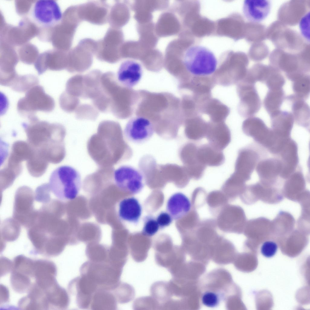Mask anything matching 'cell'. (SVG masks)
Here are the masks:
<instances>
[{"mask_svg":"<svg viewBox=\"0 0 310 310\" xmlns=\"http://www.w3.org/2000/svg\"><path fill=\"white\" fill-rule=\"evenodd\" d=\"M28 119L29 122L23 123L22 126L29 145L48 162L60 163L66 154L64 127L59 123L40 120L35 116Z\"/></svg>","mask_w":310,"mask_h":310,"instance_id":"cell-1","label":"cell"},{"mask_svg":"<svg viewBox=\"0 0 310 310\" xmlns=\"http://www.w3.org/2000/svg\"><path fill=\"white\" fill-rule=\"evenodd\" d=\"M117 125L114 121L101 122L97 133L88 141V153L100 167H112L119 162V139Z\"/></svg>","mask_w":310,"mask_h":310,"instance_id":"cell-2","label":"cell"},{"mask_svg":"<svg viewBox=\"0 0 310 310\" xmlns=\"http://www.w3.org/2000/svg\"><path fill=\"white\" fill-rule=\"evenodd\" d=\"M49 182L51 192L61 200L74 199L81 186L79 172L68 166H61L55 169L51 175Z\"/></svg>","mask_w":310,"mask_h":310,"instance_id":"cell-3","label":"cell"},{"mask_svg":"<svg viewBox=\"0 0 310 310\" xmlns=\"http://www.w3.org/2000/svg\"><path fill=\"white\" fill-rule=\"evenodd\" d=\"M123 268L109 261L96 262L88 260L81 266V275L96 285L99 289L111 290L120 282Z\"/></svg>","mask_w":310,"mask_h":310,"instance_id":"cell-4","label":"cell"},{"mask_svg":"<svg viewBox=\"0 0 310 310\" xmlns=\"http://www.w3.org/2000/svg\"><path fill=\"white\" fill-rule=\"evenodd\" d=\"M183 64L190 74L198 76H206L216 71L217 60L214 53L206 47L193 45L185 51L183 57Z\"/></svg>","mask_w":310,"mask_h":310,"instance_id":"cell-5","label":"cell"},{"mask_svg":"<svg viewBox=\"0 0 310 310\" xmlns=\"http://www.w3.org/2000/svg\"><path fill=\"white\" fill-rule=\"evenodd\" d=\"M54 107L53 98L45 92L42 86L38 85L28 91L25 96L18 100L17 104L18 112L28 118L35 116L37 111L51 112Z\"/></svg>","mask_w":310,"mask_h":310,"instance_id":"cell-6","label":"cell"},{"mask_svg":"<svg viewBox=\"0 0 310 310\" xmlns=\"http://www.w3.org/2000/svg\"><path fill=\"white\" fill-rule=\"evenodd\" d=\"M30 13L34 22L40 27L49 28L55 26L61 21L62 14L60 7L54 0H38L31 7Z\"/></svg>","mask_w":310,"mask_h":310,"instance_id":"cell-7","label":"cell"},{"mask_svg":"<svg viewBox=\"0 0 310 310\" xmlns=\"http://www.w3.org/2000/svg\"><path fill=\"white\" fill-rule=\"evenodd\" d=\"M144 176L139 170L130 165L121 166L114 170V181L121 190L133 194L140 193L144 186Z\"/></svg>","mask_w":310,"mask_h":310,"instance_id":"cell-8","label":"cell"},{"mask_svg":"<svg viewBox=\"0 0 310 310\" xmlns=\"http://www.w3.org/2000/svg\"><path fill=\"white\" fill-rule=\"evenodd\" d=\"M154 132V127L151 122L141 116L131 118L124 130L126 138L129 141L137 144H141L148 141L152 137Z\"/></svg>","mask_w":310,"mask_h":310,"instance_id":"cell-9","label":"cell"},{"mask_svg":"<svg viewBox=\"0 0 310 310\" xmlns=\"http://www.w3.org/2000/svg\"><path fill=\"white\" fill-rule=\"evenodd\" d=\"M98 289L96 285L81 275L72 279L68 285L70 293L76 295L77 306L83 309H89L92 296Z\"/></svg>","mask_w":310,"mask_h":310,"instance_id":"cell-10","label":"cell"},{"mask_svg":"<svg viewBox=\"0 0 310 310\" xmlns=\"http://www.w3.org/2000/svg\"><path fill=\"white\" fill-rule=\"evenodd\" d=\"M217 227L228 233H240L243 219L242 210L238 206L227 204L217 215Z\"/></svg>","mask_w":310,"mask_h":310,"instance_id":"cell-11","label":"cell"},{"mask_svg":"<svg viewBox=\"0 0 310 310\" xmlns=\"http://www.w3.org/2000/svg\"><path fill=\"white\" fill-rule=\"evenodd\" d=\"M259 158L257 152L247 147L239 150L233 173L245 182L249 180Z\"/></svg>","mask_w":310,"mask_h":310,"instance_id":"cell-12","label":"cell"},{"mask_svg":"<svg viewBox=\"0 0 310 310\" xmlns=\"http://www.w3.org/2000/svg\"><path fill=\"white\" fill-rule=\"evenodd\" d=\"M142 73V68L139 64L134 61L127 60L121 63L118 69L117 81L124 87L131 88L139 82Z\"/></svg>","mask_w":310,"mask_h":310,"instance_id":"cell-13","label":"cell"},{"mask_svg":"<svg viewBox=\"0 0 310 310\" xmlns=\"http://www.w3.org/2000/svg\"><path fill=\"white\" fill-rule=\"evenodd\" d=\"M278 154L280 156L282 164L280 176L284 178H288L295 172L298 162L296 143L290 138Z\"/></svg>","mask_w":310,"mask_h":310,"instance_id":"cell-14","label":"cell"},{"mask_svg":"<svg viewBox=\"0 0 310 310\" xmlns=\"http://www.w3.org/2000/svg\"><path fill=\"white\" fill-rule=\"evenodd\" d=\"M242 129L246 135L252 137L262 146L269 140L272 133L271 129L268 128L261 119L253 116L244 121Z\"/></svg>","mask_w":310,"mask_h":310,"instance_id":"cell-15","label":"cell"},{"mask_svg":"<svg viewBox=\"0 0 310 310\" xmlns=\"http://www.w3.org/2000/svg\"><path fill=\"white\" fill-rule=\"evenodd\" d=\"M271 5L267 0H246L243 3L242 12L244 16L249 21L260 22L268 15Z\"/></svg>","mask_w":310,"mask_h":310,"instance_id":"cell-16","label":"cell"},{"mask_svg":"<svg viewBox=\"0 0 310 310\" xmlns=\"http://www.w3.org/2000/svg\"><path fill=\"white\" fill-rule=\"evenodd\" d=\"M118 214L122 220L137 223L141 216L142 206L139 200L134 197L125 198L120 201L118 206Z\"/></svg>","mask_w":310,"mask_h":310,"instance_id":"cell-17","label":"cell"},{"mask_svg":"<svg viewBox=\"0 0 310 310\" xmlns=\"http://www.w3.org/2000/svg\"><path fill=\"white\" fill-rule=\"evenodd\" d=\"M196 144L190 143L184 149V159L187 165L190 176L196 180L203 176L206 167L198 159L197 152L198 148Z\"/></svg>","mask_w":310,"mask_h":310,"instance_id":"cell-18","label":"cell"},{"mask_svg":"<svg viewBox=\"0 0 310 310\" xmlns=\"http://www.w3.org/2000/svg\"><path fill=\"white\" fill-rule=\"evenodd\" d=\"M192 206L189 198L181 192L175 193L168 199L166 205L167 212L173 219L183 218L190 210Z\"/></svg>","mask_w":310,"mask_h":310,"instance_id":"cell-19","label":"cell"},{"mask_svg":"<svg viewBox=\"0 0 310 310\" xmlns=\"http://www.w3.org/2000/svg\"><path fill=\"white\" fill-rule=\"evenodd\" d=\"M270 117L271 129L274 133L283 138H290L294 121L292 113L280 110Z\"/></svg>","mask_w":310,"mask_h":310,"instance_id":"cell-20","label":"cell"},{"mask_svg":"<svg viewBox=\"0 0 310 310\" xmlns=\"http://www.w3.org/2000/svg\"><path fill=\"white\" fill-rule=\"evenodd\" d=\"M290 103L292 114L295 121L298 125L307 128L310 125V108L305 101L294 94L286 97Z\"/></svg>","mask_w":310,"mask_h":310,"instance_id":"cell-21","label":"cell"},{"mask_svg":"<svg viewBox=\"0 0 310 310\" xmlns=\"http://www.w3.org/2000/svg\"><path fill=\"white\" fill-rule=\"evenodd\" d=\"M205 137L209 144L222 151L231 141L230 130L225 125H219L207 128Z\"/></svg>","mask_w":310,"mask_h":310,"instance_id":"cell-22","label":"cell"},{"mask_svg":"<svg viewBox=\"0 0 310 310\" xmlns=\"http://www.w3.org/2000/svg\"><path fill=\"white\" fill-rule=\"evenodd\" d=\"M197 154L200 162L206 166H219L225 161L222 151L215 148L209 143L198 146Z\"/></svg>","mask_w":310,"mask_h":310,"instance_id":"cell-23","label":"cell"},{"mask_svg":"<svg viewBox=\"0 0 310 310\" xmlns=\"http://www.w3.org/2000/svg\"><path fill=\"white\" fill-rule=\"evenodd\" d=\"M117 302L111 290L98 289L92 296L90 309L116 310Z\"/></svg>","mask_w":310,"mask_h":310,"instance_id":"cell-24","label":"cell"},{"mask_svg":"<svg viewBox=\"0 0 310 310\" xmlns=\"http://www.w3.org/2000/svg\"><path fill=\"white\" fill-rule=\"evenodd\" d=\"M246 83L244 87V98L246 108L245 114L246 116L251 117L259 110L261 101L256 87V84L247 80Z\"/></svg>","mask_w":310,"mask_h":310,"instance_id":"cell-25","label":"cell"},{"mask_svg":"<svg viewBox=\"0 0 310 310\" xmlns=\"http://www.w3.org/2000/svg\"><path fill=\"white\" fill-rule=\"evenodd\" d=\"M49 306L59 309H64L68 307L70 298L66 290L58 284L45 292Z\"/></svg>","mask_w":310,"mask_h":310,"instance_id":"cell-26","label":"cell"},{"mask_svg":"<svg viewBox=\"0 0 310 310\" xmlns=\"http://www.w3.org/2000/svg\"><path fill=\"white\" fill-rule=\"evenodd\" d=\"M256 167L257 173L261 178L272 180L280 176L282 164L279 160L269 158L261 161L257 164Z\"/></svg>","mask_w":310,"mask_h":310,"instance_id":"cell-27","label":"cell"},{"mask_svg":"<svg viewBox=\"0 0 310 310\" xmlns=\"http://www.w3.org/2000/svg\"><path fill=\"white\" fill-rule=\"evenodd\" d=\"M285 98L282 88L268 89L263 101L264 108L270 116L280 111Z\"/></svg>","mask_w":310,"mask_h":310,"instance_id":"cell-28","label":"cell"},{"mask_svg":"<svg viewBox=\"0 0 310 310\" xmlns=\"http://www.w3.org/2000/svg\"><path fill=\"white\" fill-rule=\"evenodd\" d=\"M244 182L245 181L232 173L223 185L221 190L229 201H232L243 189Z\"/></svg>","mask_w":310,"mask_h":310,"instance_id":"cell-29","label":"cell"},{"mask_svg":"<svg viewBox=\"0 0 310 310\" xmlns=\"http://www.w3.org/2000/svg\"><path fill=\"white\" fill-rule=\"evenodd\" d=\"M229 202L228 199L221 190L212 191L207 195L206 203L213 215H217Z\"/></svg>","mask_w":310,"mask_h":310,"instance_id":"cell-30","label":"cell"},{"mask_svg":"<svg viewBox=\"0 0 310 310\" xmlns=\"http://www.w3.org/2000/svg\"><path fill=\"white\" fill-rule=\"evenodd\" d=\"M292 89L294 94L305 101L309 97L310 94V75L302 74L292 81Z\"/></svg>","mask_w":310,"mask_h":310,"instance_id":"cell-31","label":"cell"},{"mask_svg":"<svg viewBox=\"0 0 310 310\" xmlns=\"http://www.w3.org/2000/svg\"><path fill=\"white\" fill-rule=\"evenodd\" d=\"M30 276L21 272L12 270L10 282L15 292L23 293L28 291L32 286Z\"/></svg>","mask_w":310,"mask_h":310,"instance_id":"cell-32","label":"cell"},{"mask_svg":"<svg viewBox=\"0 0 310 310\" xmlns=\"http://www.w3.org/2000/svg\"><path fill=\"white\" fill-rule=\"evenodd\" d=\"M38 78L32 74L18 75L10 87L18 92H27L39 82Z\"/></svg>","mask_w":310,"mask_h":310,"instance_id":"cell-33","label":"cell"},{"mask_svg":"<svg viewBox=\"0 0 310 310\" xmlns=\"http://www.w3.org/2000/svg\"><path fill=\"white\" fill-rule=\"evenodd\" d=\"M117 302L124 303L131 300L133 295V290L129 285L119 282L111 290Z\"/></svg>","mask_w":310,"mask_h":310,"instance_id":"cell-34","label":"cell"},{"mask_svg":"<svg viewBox=\"0 0 310 310\" xmlns=\"http://www.w3.org/2000/svg\"><path fill=\"white\" fill-rule=\"evenodd\" d=\"M206 129L207 128L203 123L194 122L187 129L186 135L191 140H199L205 137Z\"/></svg>","mask_w":310,"mask_h":310,"instance_id":"cell-35","label":"cell"},{"mask_svg":"<svg viewBox=\"0 0 310 310\" xmlns=\"http://www.w3.org/2000/svg\"><path fill=\"white\" fill-rule=\"evenodd\" d=\"M85 253L89 260L91 261L101 262L108 260V251L102 247H88Z\"/></svg>","mask_w":310,"mask_h":310,"instance_id":"cell-36","label":"cell"},{"mask_svg":"<svg viewBox=\"0 0 310 310\" xmlns=\"http://www.w3.org/2000/svg\"><path fill=\"white\" fill-rule=\"evenodd\" d=\"M206 192L203 188H196L193 191L191 200V206L193 209H196L203 206L206 203Z\"/></svg>","mask_w":310,"mask_h":310,"instance_id":"cell-37","label":"cell"},{"mask_svg":"<svg viewBox=\"0 0 310 310\" xmlns=\"http://www.w3.org/2000/svg\"><path fill=\"white\" fill-rule=\"evenodd\" d=\"M143 224L142 233L145 236H152L157 233L160 227L156 218L148 216L143 219Z\"/></svg>","mask_w":310,"mask_h":310,"instance_id":"cell-38","label":"cell"},{"mask_svg":"<svg viewBox=\"0 0 310 310\" xmlns=\"http://www.w3.org/2000/svg\"><path fill=\"white\" fill-rule=\"evenodd\" d=\"M277 249L278 246L275 242L272 241H267L262 244L261 248V252L265 257L270 258L275 254Z\"/></svg>","mask_w":310,"mask_h":310,"instance_id":"cell-39","label":"cell"},{"mask_svg":"<svg viewBox=\"0 0 310 310\" xmlns=\"http://www.w3.org/2000/svg\"><path fill=\"white\" fill-rule=\"evenodd\" d=\"M299 28L302 36L308 41H310V12L307 13L301 18L299 24Z\"/></svg>","mask_w":310,"mask_h":310,"instance_id":"cell-40","label":"cell"},{"mask_svg":"<svg viewBox=\"0 0 310 310\" xmlns=\"http://www.w3.org/2000/svg\"><path fill=\"white\" fill-rule=\"evenodd\" d=\"M160 228H165L171 223L173 219L167 212H160L156 218Z\"/></svg>","mask_w":310,"mask_h":310,"instance_id":"cell-41","label":"cell"},{"mask_svg":"<svg viewBox=\"0 0 310 310\" xmlns=\"http://www.w3.org/2000/svg\"><path fill=\"white\" fill-rule=\"evenodd\" d=\"M202 300L204 305L209 307H215L219 303V299L217 295L211 292L205 293L203 295Z\"/></svg>","mask_w":310,"mask_h":310,"instance_id":"cell-42","label":"cell"},{"mask_svg":"<svg viewBox=\"0 0 310 310\" xmlns=\"http://www.w3.org/2000/svg\"><path fill=\"white\" fill-rule=\"evenodd\" d=\"M1 259L2 260V275H3L4 274H5L12 269V263L9 259L4 257H3L2 259Z\"/></svg>","mask_w":310,"mask_h":310,"instance_id":"cell-43","label":"cell"}]
</instances>
